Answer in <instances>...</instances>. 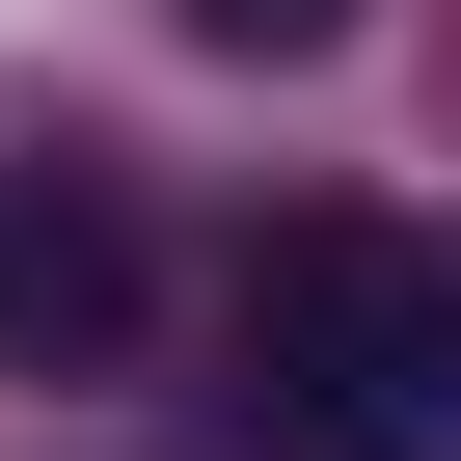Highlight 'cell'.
<instances>
[{
  "instance_id": "cell-2",
  "label": "cell",
  "mask_w": 461,
  "mask_h": 461,
  "mask_svg": "<svg viewBox=\"0 0 461 461\" xmlns=\"http://www.w3.org/2000/svg\"><path fill=\"white\" fill-rule=\"evenodd\" d=\"M136 326H163L136 190L82 136H28V163H0V380H136Z\"/></svg>"
},
{
  "instance_id": "cell-3",
  "label": "cell",
  "mask_w": 461,
  "mask_h": 461,
  "mask_svg": "<svg viewBox=\"0 0 461 461\" xmlns=\"http://www.w3.org/2000/svg\"><path fill=\"white\" fill-rule=\"evenodd\" d=\"M163 28H190V55H326L353 0H163Z\"/></svg>"
},
{
  "instance_id": "cell-1",
  "label": "cell",
  "mask_w": 461,
  "mask_h": 461,
  "mask_svg": "<svg viewBox=\"0 0 461 461\" xmlns=\"http://www.w3.org/2000/svg\"><path fill=\"white\" fill-rule=\"evenodd\" d=\"M245 353L326 461H461V272L407 217H272L245 245Z\"/></svg>"
}]
</instances>
